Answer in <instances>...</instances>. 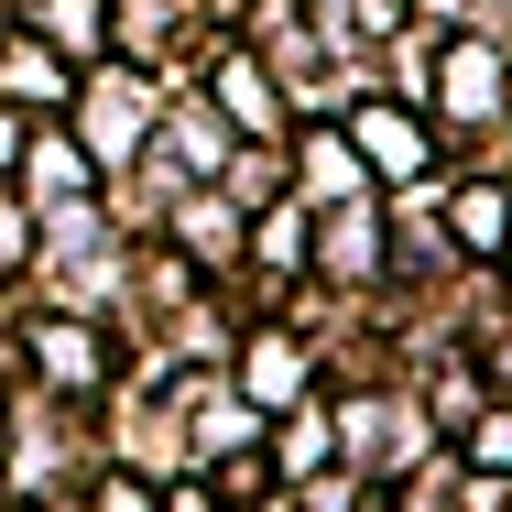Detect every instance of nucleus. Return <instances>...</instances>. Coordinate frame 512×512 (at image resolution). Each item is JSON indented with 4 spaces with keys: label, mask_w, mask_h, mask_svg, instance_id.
<instances>
[{
    "label": "nucleus",
    "mask_w": 512,
    "mask_h": 512,
    "mask_svg": "<svg viewBox=\"0 0 512 512\" xmlns=\"http://www.w3.org/2000/svg\"><path fill=\"white\" fill-rule=\"evenodd\" d=\"M240 382H251V404H295V349L284 338H251V371Z\"/></svg>",
    "instance_id": "nucleus-2"
},
{
    "label": "nucleus",
    "mask_w": 512,
    "mask_h": 512,
    "mask_svg": "<svg viewBox=\"0 0 512 512\" xmlns=\"http://www.w3.org/2000/svg\"><path fill=\"white\" fill-rule=\"evenodd\" d=\"M0 153H11V120H0Z\"/></svg>",
    "instance_id": "nucleus-6"
},
{
    "label": "nucleus",
    "mask_w": 512,
    "mask_h": 512,
    "mask_svg": "<svg viewBox=\"0 0 512 512\" xmlns=\"http://www.w3.org/2000/svg\"><path fill=\"white\" fill-rule=\"evenodd\" d=\"M218 99H229V120H262V109H273V88H262L251 66H229V77H218Z\"/></svg>",
    "instance_id": "nucleus-4"
},
{
    "label": "nucleus",
    "mask_w": 512,
    "mask_h": 512,
    "mask_svg": "<svg viewBox=\"0 0 512 512\" xmlns=\"http://www.w3.org/2000/svg\"><path fill=\"white\" fill-rule=\"evenodd\" d=\"M33 349H44V371H55V382H99V338H88V327H44Z\"/></svg>",
    "instance_id": "nucleus-1"
},
{
    "label": "nucleus",
    "mask_w": 512,
    "mask_h": 512,
    "mask_svg": "<svg viewBox=\"0 0 512 512\" xmlns=\"http://www.w3.org/2000/svg\"><path fill=\"white\" fill-rule=\"evenodd\" d=\"M306 175H316V197H360V164L338 142H306Z\"/></svg>",
    "instance_id": "nucleus-3"
},
{
    "label": "nucleus",
    "mask_w": 512,
    "mask_h": 512,
    "mask_svg": "<svg viewBox=\"0 0 512 512\" xmlns=\"http://www.w3.org/2000/svg\"><path fill=\"white\" fill-rule=\"evenodd\" d=\"M458 229H469V240H502V229H512V207L480 186V197H458Z\"/></svg>",
    "instance_id": "nucleus-5"
},
{
    "label": "nucleus",
    "mask_w": 512,
    "mask_h": 512,
    "mask_svg": "<svg viewBox=\"0 0 512 512\" xmlns=\"http://www.w3.org/2000/svg\"><path fill=\"white\" fill-rule=\"evenodd\" d=\"M175 512H207V502H175Z\"/></svg>",
    "instance_id": "nucleus-7"
}]
</instances>
